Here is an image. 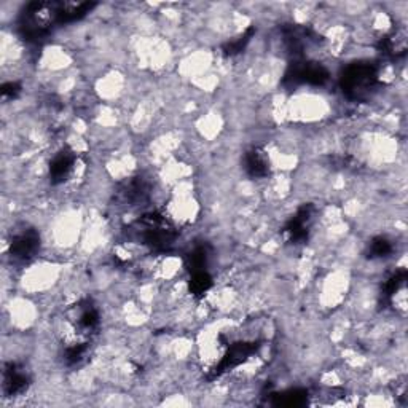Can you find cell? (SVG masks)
I'll return each instance as SVG.
<instances>
[{
    "instance_id": "cell-1",
    "label": "cell",
    "mask_w": 408,
    "mask_h": 408,
    "mask_svg": "<svg viewBox=\"0 0 408 408\" xmlns=\"http://www.w3.org/2000/svg\"><path fill=\"white\" fill-rule=\"evenodd\" d=\"M376 77L375 67H372L370 64H354L346 69L343 75V88L350 96L361 97L372 90Z\"/></svg>"
},
{
    "instance_id": "cell-4",
    "label": "cell",
    "mask_w": 408,
    "mask_h": 408,
    "mask_svg": "<svg viewBox=\"0 0 408 408\" xmlns=\"http://www.w3.org/2000/svg\"><path fill=\"white\" fill-rule=\"evenodd\" d=\"M245 169L254 177L267 176L269 171V160L268 156L265 155V152L259 149L249 152L248 158H245Z\"/></svg>"
},
{
    "instance_id": "cell-2",
    "label": "cell",
    "mask_w": 408,
    "mask_h": 408,
    "mask_svg": "<svg viewBox=\"0 0 408 408\" xmlns=\"http://www.w3.org/2000/svg\"><path fill=\"white\" fill-rule=\"evenodd\" d=\"M38 244H40V239H38V235L36 232H32V230L18 235L12 243L13 257L18 260L32 259L34 254L37 252Z\"/></svg>"
},
{
    "instance_id": "cell-3",
    "label": "cell",
    "mask_w": 408,
    "mask_h": 408,
    "mask_svg": "<svg viewBox=\"0 0 408 408\" xmlns=\"http://www.w3.org/2000/svg\"><path fill=\"white\" fill-rule=\"evenodd\" d=\"M27 386V375L24 372L19 370V368L12 363V368L5 372L3 378V387L8 394H19L26 389Z\"/></svg>"
}]
</instances>
